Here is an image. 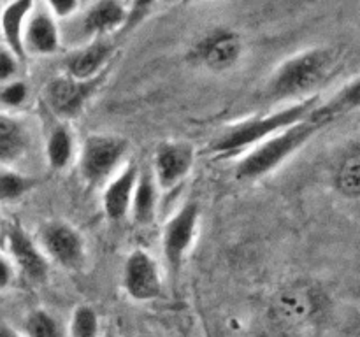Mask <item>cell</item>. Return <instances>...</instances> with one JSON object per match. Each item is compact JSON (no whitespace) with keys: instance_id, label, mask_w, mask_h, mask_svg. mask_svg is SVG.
<instances>
[{"instance_id":"cell-1","label":"cell","mask_w":360,"mask_h":337,"mask_svg":"<svg viewBox=\"0 0 360 337\" xmlns=\"http://www.w3.org/2000/svg\"><path fill=\"white\" fill-rule=\"evenodd\" d=\"M338 67V53L330 48H311L288 56L269 76L266 98L273 104L301 102L330 79Z\"/></svg>"},{"instance_id":"cell-2","label":"cell","mask_w":360,"mask_h":337,"mask_svg":"<svg viewBox=\"0 0 360 337\" xmlns=\"http://www.w3.org/2000/svg\"><path fill=\"white\" fill-rule=\"evenodd\" d=\"M319 104L320 98L319 95H315L306 100L287 104L278 111L232 123L220 136L214 137L210 146V153L218 158H231L236 154L246 153L262 140L280 133L281 130L308 119L311 112L319 107Z\"/></svg>"},{"instance_id":"cell-3","label":"cell","mask_w":360,"mask_h":337,"mask_svg":"<svg viewBox=\"0 0 360 337\" xmlns=\"http://www.w3.org/2000/svg\"><path fill=\"white\" fill-rule=\"evenodd\" d=\"M323 126H327L326 123L316 121L309 116L304 121L288 126L276 136L262 140L241 154L236 164V179L248 183L266 178L281 167L292 154L297 153L304 144H308Z\"/></svg>"},{"instance_id":"cell-4","label":"cell","mask_w":360,"mask_h":337,"mask_svg":"<svg viewBox=\"0 0 360 337\" xmlns=\"http://www.w3.org/2000/svg\"><path fill=\"white\" fill-rule=\"evenodd\" d=\"M129 140L115 133H90L77 153V168L86 185H105L125 165Z\"/></svg>"},{"instance_id":"cell-5","label":"cell","mask_w":360,"mask_h":337,"mask_svg":"<svg viewBox=\"0 0 360 337\" xmlns=\"http://www.w3.org/2000/svg\"><path fill=\"white\" fill-rule=\"evenodd\" d=\"M37 244L49 263L63 269H81L86 256V246L81 232L62 220L46 221L37 234Z\"/></svg>"},{"instance_id":"cell-6","label":"cell","mask_w":360,"mask_h":337,"mask_svg":"<svg viewBox=\"0 0 360 337\" xmlns=\"http://www.w3.org/2000/svg\"><path fill=\"white\" fill-rule=\"evenodd\" d=\"M200 207L195 200L183 204L167 220L162 230V253L172 272H179L188 256L199 228Z\"/></svg>"},{"instance_id":"cell-7","label":"cell","mask_w":360,"mask_h":337,"mask_svg":"<svg viewBox=\"0 0 360 337\" xmlns=\"http://www.w3.org/2000/svg\"><path fill=\"white\" fill-rule=\"evenodd\" d=\"M122 284L125 293L136 302H153L164 293L160 265L150 251L132 249L123 263Z\"/></svg>"},{"instance_id":"cell-8","label":"cell","mask_w":360,"mask_h":337,"mask_svg":"<svg viewBox=\"0 0 360 337\" xmlns=\"http://www.w3.org/2000/svg\"><path fill=\"white\" fill-rule=\"evenodd\" d=\"M195 164V150L186 140H162L153 153L151 174L160 192L178 188Z\"/></svg>"},{"instance_id":"cell-9","label":"cell","mask_w":360,"mask_h":337,"mask_svg":"<svg viewBox=\"0 0 360 337\" xmlns=\"http://www.w3.org/2000/svg\"><path fill=\"white\" fill-rule=\"evenodd\" d=\"M4 248L14 270H20L30 283H44L48 279V258L41 251L37 241L32 239L18 221L4 228Z\"/></svg>"},{"instance_id":"cell-10","label":"cell","mask_w":360,"mask_h":337,"mask_svg":"<svg viewBox=\"0 0 360 337\" xmlns=\"http://www.w3.org/2000/svg\"><path fill=\"white\" fill-rule=\"evenodd\" d=\"M243 49H245V44L238 32L218 27L204 34L193 44L190 56L193 62L213 72H224L239 62Z\"/></svg>"},{"instance_id":"cell-11","label":"cell","mask_w":360,"mask_h":337,"mask_svg":"<svg viewBox=\"0 0 360 337\" xmlns=\"http://www.w3.org/2000/svg\"><path fill=\"white\" fill-rule=\"evenodd\" d=\"M104 76L95 81H77L60 74L48 81L44 88V98L48 107L63 119H72L83 112L88 102L97 93Z\"/></svg>"},{"instance_id":"cell-12","label":"cell","mask_w":360,"mask_h":337,"mask_svg":"<svg viewBox=\"0 0 360 337\" xmlns=\"http://www.w3.org/2000/svg\"><path fill=\"white\" fill-rule=\"evenodd\" d=\"M320 298L319 290L311 284H288L274 297L273 311L287 325H304L320 312Z\"/></svg>"},{"instance_id":"cell-13","label":"cell","mask_w":360,"mask_h":337,"mask_svg":"<svg viewBox=\"0 0 360 337\" xmlns=\"http://www.w3.org/2000/svg\"><path fill=\"white\" fill-rule=\"evenodd\" d=\"M23 48L27 56H49L58 51V21L51 16L46 4L34 2V7L25 23Z\"/></svg>"},{"instance_id":"cell-14","label":"cell","mask_w":360,"mask_h":337,"mask_svg":"<svg viewBox=\"0 0 360 337\" xmlns=\"http://www.w3.org/2000/svg\"><path fill=\"white\" fill-rule=\"evenodd\" d=\"M115 55V46L105 39L88 41L70 53L63 62L65 76L77 81H95L105 74V67Z\"/></svg>"},{"instance_id":"cell-15","label":"cell","mask_w":360,"mask_h":337,"mask_svg":"<svg viewBox=\"0 0 360 337\" xmlns=\"http://www.w3.org/2000/svg\"><path fill=\"white\" fill-rule=\"evenodd\" d=\"M141 168L132 161H127L104 185L102 192V211L112 223L125 220L130 214L134 190L139 179Z\"/></svg>"},{"instance_id":"cell-16","label":"cell","mask_w":360,"mask_h":337,"mask_svg":"<svg viewBox=\"0 0 360 337\" xmlns=\"http://www.w3.org/2000/svg\"><path fill=\"white\" fill-rule=\"evenodd\" d=\"M129 21V7L116 0H101L91 6L83 13L81 27L83 34L90 41H98L111 35L112 32L122 30L127 27Z\"/></svg>"},{"instance_id":"cell-17","label":"cell","mask_w":360,"mask_h":337,"mask_svg":"<svg viewBox=\"0 0 360 337\" xmlns=\"http://www.w3.org/2000/svg\"><path fill=\"white\" fill-rule=\"evenodd\" d=\"M32 7H34V2L20 0V2L6 4L0 11V34H2L4 44L20 62L27 60V53L23 48V32Z\"/></svg>"},{"instance_id":"cell-18","label":"cell","mask_w":360,"mask_h":337,"mask_svg":"<svg viewBox=\"0 0 360 337\" xmlns=\"http://www.w3.org/2000/svg\"><path fill=\"white\" fill-rule=\"evenodd\" d=\"M30 136L23 123L9 114H0V171L13 168L25 157Z\"/></svg>"},{"instance_id":"cell-19","label":"cell","mask_w":360,"mask_h":337,"mask_svg":"<svg viewBox=\"0 0 360 337\" xmlns=\"http://www.w3.org/2000/svg\"><path fill=\"white\" fill-rule=\"evenodd\" d=\"M158 190L153 174L150 168H141L139 179H137L136 190H134L132 206H130V216L134 223L146 227L153 223L158 209Z\"/></svg>"},{"instance_id":"cell-20","label":"cell","mask_w":360,"mask_h":337,"mask_svg":"<svg viewBox=\"0 0 360 337\" xmlns=\"http://www.w3.org/2000/svg\"><path fill=\"white\" fill-rule=\"evenodd\" d=\"M354 109H360V77L348 83L329 102L319 104V107L311 112V118L329 125L338 116L354 111Z\"/></svg>"},{"instance_id":"cell-21","label":"cell","mask_w":360,"mask_h":337,"mask_svg":"<svg viewBox=\"0 0 360 337\" xmlns=\"http://www.w3.org/2000/svg\"><path fill=\"white\" fill-rule=\"evenodd\" d=\"M76 157V143L67 125H56L46 139V160L53 171H63Z\"/></svg>"},{"instance_id":"cell-22","label":"cell","mask_w":360,"mask_h":337,"mask_svg":"<svg viewBox=\"0 0 360 337\" xmlns=\"http://www.w3.org/2000/svg\"><path fill=\"white\" fill-rule=\"evenodd\" d=\"M336 188L348 199L360 197V151L352 153L341 161L336 171Z\"/></svg>"},{"instance_id":"cell-23","label":"cell","mask_w":360,"mask_h":337,"mask_svg":"<svg viewBox=\"0 0 360 337\" xmlns=\"http://www.w3.org/2000/svg\"><path fill=\"white\" fill-rule=\"evenodd\" d=\"M69 337H102L101 333V319L97 311L90 305H77L74 308L69 319Z\"/></svg>"},{"instance_id":"cell-24","label":"cell","mask_w":360,"mask_h":337,"mask_svg":"<svg viewBox=\"0 0 360 337\" xmlns=\"http://www.w3.org/2000/svg\"><path fill=\"white\" fill-rule=\"evenodd\" d=\"M23 337H63L56 319L44 309H34L23 323Z\"/></svg>"},{"instance_id":"cell-25","label":"cell","mask_w":360,"mask_h":337,"mask_svg":"<svg viewBox=\"0 0 360 337\" xmlns=\"http://www.w3.org/2000/svg\"><path fill=\"white\" fill-rule=\"evenodd\" d=\"M35 181L13 168L0 171V202H16L34 188Z\"/></svg>"},{"instance_id":"cell-26","label":"cell","mask_w":360,"mask_h":337,"mask_svg":"<svg viewBox=\"0 0 360 337\" xmlns=\"http://www.w3.org/2000/svg\"><path fill=\"white\" fill-rule=\"evenodd\" d=\"M28 97L27 84L21 81H11L0 88V102L7 107H20Z\"/></svg>"},{"instance_id":"cell-27","label":"cell","mask_w":360,"mask_h":337,"mask_svg":"<svg viewBox=\"0 0 360 337\" xmlns=\"http://www.w3.org/2000/svg\"><path fill=\"white\" fill-rule=\"evenodd\" d=\"M20 60L6 48H0V86L14 81L20 67Z\"/></svg>"},{"instance_id":"cell-28","label":"cell","mask_w":360,"mask_h":337,"mask_svg":"<svg viewBox=\"0 0 360 337\" xmlns=\"http://www.w3.org/2000/svg\"><path fill=\"white\" fill-rule=\"evenodd\" d=\"M48 11L51 13V16L56 21L63 20V18H70L72 14H76V11L79 9V2H74V0H55V2L46 4Z\"/></svg>"},{"instance_id":"cell-29","label":"cell","mask_w":360,"mask_h":337,"mask_svg":"<svg viewBox=\"0 0 360 337\" xmlns=\"http://www.w3.org/2000/svg\"><path fill=\"white\" fill-rule=\"evenodd\" d=\"M14 272H16V270H14L9 256H7L6 253L0 251V291L7 290V288L11 286V283H13L14 279Z\"/></svg>"},{"instance_id":"cell-30","label":"cell","mask_w":360,"mask_h":337,"mask_svg":"<svg viewBox=\"0 0 360 337\" xmlns=\"http://www.w3.org/2000/svg\"><path fill=\"white\" fill-rule=\"evenodd\" d=\"M0 337H23L21 332L11 329V326H0Z\"/></svg>"},{"instance_id":"cell-31","label":"cell","mask_w":360,"mask_h":337,"mask_svg":"<svg viewBox=\"0 0 360 337\" xmlns=\"http://www.w3.org/2000/svg\"><path fill=\"white\" fill-rule=\"evenodd\" d=\"M4 225H2V220H0V249L4 248Z\"/></svg>"},{"instance_id":"cell-32","label":"cell","mask_w":360,"mask_h":337,"mask_svg":"<svg viewBox=\"0 0 360 337\" xmlns=\"http://www.w3.org/2000/svg\"><path fill=\"white\" fill-rule=\"evenodd\" d=\"M102 337H116V336H115V333H104Z\"/></svg>"}]
</instances>
